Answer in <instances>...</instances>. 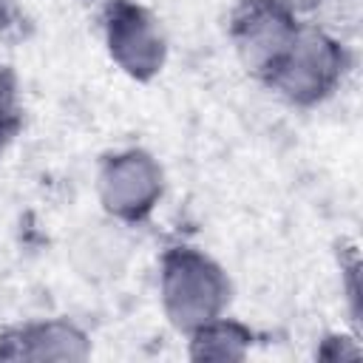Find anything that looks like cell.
I'll return each instance as SVG.
<instances>
[{"mask_svg":"<svg viewBox=\"0 0 363 363\" xmlns=\"http://www.w3.org/2000/svg\"><path fill=\"white\" fill-rule=\"evenodd\" d=\"M6 102H9V88H6V82L0 77V116H6Z\"/></svg>","mask_w":363,"mask_h":363,"instance_id":"6da1fadb","label":"cell"}]
</instances>
